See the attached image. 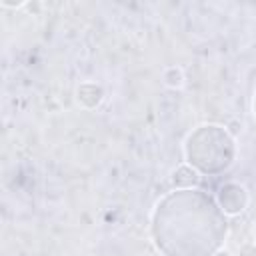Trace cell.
Wrapping results in <instances>:
<instances>
[{
    "mask_svg": "<svg viewBox=\"0 0 256 256\" xmlns=\"http://www.w3.org/2000/svg\"><path fill=\"white\" fill-rule=\"evenodd\" d=\"M248 200H250L248 190L238 182H224L216 194V202L226 216H236L244 212L248 206Z\"/></svg>",
    "mask_w": 256,
    "mask_h": 256,
    "instance_id": "3",
    "label": "cell"
},
{
    "mask_svg": "<svg viewBox=\"0 0 256 256\" xmlns=\"http://www.w3.org/2000/svg\"><path fill=\"white\" fill-rule=\"evenodd\" d=\"M254 236H256V228H254Z\"/></svg>",
    "mask_w": 256,
    "mask_h": 256,
    "instance_id": "11",
    "label": "cell"
},
{
    "mask_svg": "<svg viewBox=\"0 0 256 256\" xmlns=\"http://www.w3.org/2000/svg\"><path fill=\"white\" fill-rule=\"evenodd\" d=\"M162 80L168 88H180L184 84V72L178 66H168L162 72Z\"/></svg>",
    "mask_w": 256,
    "mask_h": 256,
    "instance_id": "6",
    "label": "cell"
},
{
    "mask_svg": "<svg viewBox=\"0 0 256 256\" xmlns=\"http://www.w3.org/2000/svg\"><path fill=\"white\" fill-rule=\"evenodd\" d=\"M198 182H200V174H198L192 166H188V164L178 166V168L174 170V174H172V184H174V188H176V190L196 188V186H198Z\"/></svg>",
    "mask_w": 256,
    "mask_h": 256,
    "instance_id": "5",
    "label": "cell"
},
{
    "mask_svg": "<svg viewBox=\"0 0 256 256\" xmlns=\"http://www.w3.org/2000/svg\"><path fill=\"white\" fill-rule=\"evenodd\" d=\"M238 256H256V246L252 242H246L238 248Z\"/></svg>",
    "mask_w": 256,
    "mask_h": 256,
    "instance_id": "7",
    "label": "cell"
},
{
    "mask_svg": "<svg viewBox=\"0 0 256 256\" xmlns=\"http://www.w3.org/2000/svg\"><path fill=\"white\" fill-rule=\"evenodd\" d=\"M184 158L198 174H222L236 158L234 136L220 124H202L186 136Z\"/></svg>",
    "mask_w": 256,
    "mask_h": 256,
    "instance_id": "2",
    "label": "cell"
},
{
    "mask_svg": "<svg viewBox=\"0 0 256 256\" xmlns=\"http://www.w3.org/2000/svg\"><path fill=\"white\" fill-rule=\"evenodd\" d=\"M76 100L82 108L86 110H94L102 104L104 100V90L100 84L96 82H82L78 88H76Z\"/></svg>",
    "mask_w": 256,
    "mask_h": 256,
    "instance_id": "4",
    "label": "cell"
},
{
    "mask_svg": "<svg viewBox=\"0 0 256 256\" xmlns=\"http://www.w3.org/2000/svg\"><path fill=\"white\" fill-rule=\"evenodd\" d=\"M2 6L4 8H22L24 2H8V0H2Z\"/></svg>",
    "mask_w": 256,
    "mask_h": 256,
    "instance_id": "8",
    "label": "cell"
},
{
    "mask_svg": "<svg viewBox=\"0 0 256 256\" xmlns=\"http://www.w3.org/2000/svg\"><path fill=\"white\" fill-rule=\"evenodd\" d=\"M216 256H230V254H228V252H226V250H224V252H222V250H220V252H218V254H216Z\"/></svg>",
    "mask_w": 256,
    "mask_h": 256,
    "instance_id": "9",
    "label": "cell"
},
{
    "mask_svg": "<svg viewBox=\"0 0 256 256\" xmlns=\"http://www.w3.org/2000/svg\"><path fill=\"white\" fill-rule=\"evenodd\" d=\"M150 234L162 256H216L228 236V218L208 192L172 190L156 202Z\"/></svg>",
    "mask_w": 256,
    "mask_h": 256,
    "instance_id": "1",
    "label": "cell"
},
{
    "mask_svg": "<svg viewBox=\"0 0 256 256\" xmlns=\"http://www.w3.org/2000/svg\"><path fill=\"white\" fill-rule=\"evenodd\" d=\"M252 108H254V116H256V94H254V104H252Z\"/></svg>",
    "mask_w": 256,
    "mask_h": 256,
    "instance_id": "10",
    "label": "cell"
}]
</instances>
